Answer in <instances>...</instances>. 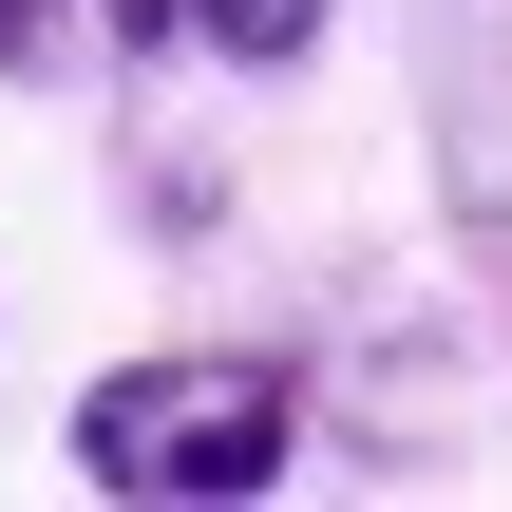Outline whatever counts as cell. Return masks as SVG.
Returning a JSON list of instances; mask_svg holds the SVG:
<instances>
[{
    "mask_svg": "<svg viewBox=\"0 0 512 512\" xmlns=\"http://www.w3.org/2000/svg\"><path fill=\"white\" fill-rule=\"evenodd\" d=\"M76 475L95 494H152V512H228V494H285L304 475V380L266 342H171V361H114L76 399Z\"/></svg>",
    "mask_w": 512,
    "mask_h": 512,
    "instance_id": "cell-1",
    "label": "cell"
},
{
    "mask_svg": "<svg viewBox=\"0 0 512 512\" xmlns=\"http://www.w3.org/2000/svg\"><path fill=\"white\" fill-rule=\"evenodd\" d=\"M323 19H342V0H190V38H209V57H247V76L323 57Z\"/></svg>",
    "mask_w": 512,
    "mask_h": 512,
    "instance_id": "cell-2",
    "label": "cell"
},
{
    "mask_svg": "<svg viewBox=\"0 0 512 512\" xmlns=\"http://www.w3.org/2000/svg\"><path fill=\"white\" fill-rule=\"evenodd\" d=\"M114 57V0H0V76H76Z\"/></svg>",
    "mask_w": 512,
    "mask_h": 512,
    "instance_id": "cell-3",
    "label": "cell"
}]
</instances>
